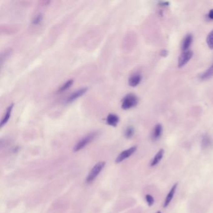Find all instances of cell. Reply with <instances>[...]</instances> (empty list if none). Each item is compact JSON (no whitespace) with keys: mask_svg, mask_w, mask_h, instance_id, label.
Instances as JSON below:
<instances>
[{"mask_svg":"<svg viewBox=\"0 0 213 213\" xmlns=\"http://www.w3.org/2000/svg\"><path fill=\"white\" fill-rule=\"evenodd\" d=\"M177 187H178L177 183L175 184L173 186H172L171 190L169 192V193L168 194V195L166 197V199H165V201L164 202V207L165 208H167L169 205L172 199H173L174 196L175 195L176 191V189H177Z\"/></svg>","mask_w":213,"mask_h":213,"instance_id":"8fae6325","label":"cell"},{"mask_svg":"<svg viewBox=\"0 0 213 213\" xmlns=\"http://www.w3.org/2000/svg\"><path fill=\"white\" fill-rule=\"evenodd\" d=\"M192 40H193V37H192V35L188 34L187 35H186L184 39H182L181 44V49L183 51V52H186V51L189 50L192 44Z\"/></svg>","mask_w":213,"mask_h":213,"instance_id":"ba28073f","label":"cell"},{"mask_svg":"<svg viewBox=\"0 0 213 213\" xmlns=\"http://www.w3.org/2000/svg\"><path fill=\"white\" fill-rule=\"evenodd\" d=\"M13 107H14V104L12 103V104L10 105L8 107V108L6 109V113L4 115V116H3V117L2 119L1 123H0V126H1V128H2L3 126H5L8 122V121H9L10 117H11Z\"/></svg>","mask_w":213,"mask_h":213,"instance_id":"7c38bea8","label":"cell"},{"mask_svg":"<svg viewBox=\"0 0 213 213\" xmlns=\"http://www.w3.org/2000/svg\"><path fill=\"white\" fill-rule=\"evenodd\" d=\"M43 14L39 13L35 15V16L33 18L32 20V23L33 25H38L42 22L43 20Z\"/></svg>","mask_w":213,"mask_h":213,"instance_id":"ac0fdd59","label":"cell"},{"mask_svg":"<svg viewBox=\"0 0 213 213\" xmlns=\"http://www.w3.org/2000/svg\"><path fill=\"white\" fill-rule=\"evenodd\" d=\"M145 198H146V201L149 206H152L153 205L154 202H155V199L153 196L150 195H146Z\"/></svg>","mask_w":213,"mask_h":213,"instance_id":"44dd1931","label":"cell"},{"mask_svg":"<svg viewBox=\"0 0 213 213\" xmlns=\"http://www.w3.org/2000/svg\"><path fill=\"white\" fill-rule=\"evenodd\" d=\"M206 43L209 48L213 49V29L208 34L206 38Z\"/></svg>","mask_w":213,"mask_h":213,"instance_id":"d6986e66","label":"cell"},{"mask_svg":"<svg viewBox=\"0 0 213 213\" xmlns=\"http://www.w3.org/2000/svg\"><path fill=\"white\" fill-rule=\"evenodd\" d=\"M160 55H161L162 56L166 57V56H167L168 55V51H167L166 49H163V50H161Z\"/></svg>","mask_w":213,"mask_h":213,"instance_id":"7402d4cb","label":"cell"},{"mask_svg":"<svg viewBox=\"0 0 213 213\" xmlns=\"http://www.w3.org/2000/svg\"><path fill=\"white\" fill-rule=\"evenodd\" d=\"M98 135V132L95 131V132H92V133H90L88 135L84 136L83 138H82L75 146L73 149L74 152H78L81 149H83L88 144L91 143V142H92L97 137Z\"/></svg>","mask_w":213,"mask_h":213,"instance_id":"6da1fadb","label":"cell"},{"mask_svg":"<svg viewBox=\"0 0 213 213\" xmlns=\"http://www.w3.org/2000/svg\"><path fill=\"white\" fill-rule=\"evenodd\" d=\"M106 163L105 161H101L98 163L89 172L87 178H86V182L87 183H91L92 182L96 177L99 175V174L101 172L105 167Z\"/></svg>","mask_w":213,"mask_h":213,"instance_id":"3957f363","label":"cell"},{"mask_svg":"<svg viewBox=\"0 0 213 213\" xmlns=\"http://www.w3.org/2000/svg\"><path fill=\"white\" fill-rule=\"evenodd\" d=\"M159 5L160 6H163V7H166V6H168L169 5V3L168 2H160L159 3Z\"/></svg>","mask_w":213,"mask_h":213,"instance_id":"603a6c76","label":"cell"},{"mask_svg":"<svg viewBox=\"0 0 213 213\" xmlns=\"http://www.w3.org/2000/svg\"><path fill=\"white\" fill-rule=\"evenodd\" d=\"M73 83H74V80L73 79H70L68 80L66 82L63 83L62 86H61L58 88L56 93H62L65 92V91L68 89L70 87H72V86L73 85Z\"/></svg>","mask_w":213,"mask_h":213,"instance_id":"9a60e30c","label":"cell"},{"mask_svg":"<svg viewBox=\"0 0 213 213\" xmlns=\"http://www.w3.org/2000/svg\"><path fill=\"white\" fill-rule=\"evenodd\" d=\"M119 121V118L118 116L113 113L109 114L106 118V123L108 125L111 126L116 127L118 124Z\"/></svg>","mask_w":213,"mask_h":213,"instance_id":"4fadbf2b","label":"cell"},{"mask_svg":"<svg viewBox=\"0 0 213 213\" xmlns=\"http://www.w3.org/2000/svg\"><path fill=\"white\" fill-rule=\"evenodd\" d=\"M213 76V65L208 69L205 73L200 75L199 78L201 80H208Z\"/></svg>","mask_w":213,"mask_h":213,"instance_id":"2e32d148","label":"cell"},{"mask_svg":"<svg viewBox=\"0 0 213 213\" xmlns=\"http://www.w3.org/2000/svg\"><path fill=\"white\" fill-rule=\"evenodd\" d=\"M201 147L203 149H207L211 148L212 145V141L210 136L208 134H205L202 136L201 140Z\"/></svg>","mask_w":213,"mask_h":213,"instance_id":"9c48e42d","label":"cell"},{"mask_svg":"<svg viewBox=\"0 0 213 213\" xmlns=\"http://www.w3.org/2000/svg\"><path fill=\"white\" fill-rule=\"evenodd\" d=\"M142 76L139 73H135L132 75L128 79V84L131 87L137 86L141 82Z\"/></svg>","mask_w":213,"mask_h":213,"instance_id":"52a82bcc","label":"cell"},{"mask_svg":"<svg viewBox=\"0 0 213 213\" xmlns=\"http://www.w3.org/2000/svg\"><path fill=\"white\" fill-rule=\"evenodd\" d=\"M156 213H161V212H160V211H158V212H156Z\"/></svg>","mask_w":213,"mask_h":213,"instance_id":"d4e9b609","label":"cell"},{"mask_svg":"<svg viewBox=\"0 0 213 213\" xmlns=\"http://www.w3.org/2000/svg\"><path fill=\"white\" fill-rule=\"evenodd\" d=\"M88 89V88L87 87H85V88H80V89L76 90L66 99V103L69 104V103H72L74 102V101H76L77 99H78L80 97H82L83 95H85L87 92Z\"/></svg>","mask_w":213,"mask_h":213,"instance_id":"5b68a950","label":"cell"},{"mask_svg":"<svg viewBox=\"0 0 213 213\" xmlns=\"http://www.w3.org/2000/svg\"><path fill=\"white\" fill-rule=\"evenodd\" d=\"M11 54H12V49H6L3 53H2V56H1V62H2V64H3V61L6 60L9 57V56L11 55Z\"/></svg>","mask_w":213,"mask_h":213,"instance_id":"ffe728a7","label":"cell"},{"mask_svg":"<svg viewBox=\"0 0 213 213\" xmlns=\"http://www.w3.org/2000/svg\"><path fill=\"white\" fill-rule=\"evenodd\" d=\"M164 153H165V151L163 149H161L158 153L156 154V155L155 156L153 159L152 160V161L151 162V166H156L158 164H159V162L161 161V159H163V156H164Z\"/></svg>","mask_w":213,"mask_h":213,"instance_id":"5bb4252c","label":"cell"},{"mask_svg":"<svg viewBox=\"0 0 213 213\" xmlns=\"http://www.w3.org/2000/svg\"><path fill=\"white\" fill-rule=\"evenodd\" d=\"M135 132V128L133 126H128L125 131V136L127 139L131 138L134 136Z\"/></svg>","mask_w":213,"mask_h":213,"instance_id":"e0dca14e","label":"cell"},{"mask_svg":"<svg viewBox=\"0 0 213 213\" xmlns=\"http://www.w3.org/2000/svg\"><path fill=\"white\" fill-rule=\"evenodd\" d=\"M136 149H137L136 146H133V147H131L130 148H129L128 149H126V150L122 151L117 157V158L116 159V163H121V162H122L124 160H125L126 159L128 158L132 155H133L135 153Z\"/></svg>","mask_w":213,"mask_h":213,"instance_id":"277c9868","label":"cell"},{"mask_svg":"<svg viewBox=\"0 0 213 213\" xmlns=\"http://www.w3.org/2000/svg\"><path fill=\"white\" fill-rule=\"evenodd\" d=\"M192 55H193V53L189 50L182 52L180 56L179 57L178 67L182 68L184 66H185L189 62V60L191 59Z\"/></svg>","mask_w":213,"mask_h":213,"instance_id":"8992f818","label":"cell"},{"mask_svg":"<svg viewBox=\"0 0 213 213\" xmlns=\"http://www.w3.org/2000/svg\"><path fill=\"white\" fill-rule=\"evenodd\" d=\"M138 103V98L133 93L126 95L121 101V108L127 110L135 107Z\"/></svg>","mask_w":213,"mask_h":213,"instance_id":"7a4b0ae2","label":"cell"},{"mask_svg":"<svg viewBox=\"0 0 213 213\" xmlns=\"http://www.w3.org/2000/svg\"><path fill=\"white\" fill-rule=\"evenodd\" d=\"M162 133H163V126H162L161 124H157L155 126L153 132H152V135H151L152 140L154 141L158 140L161 137Z\"/></svg>","mask_w":213,"mask_h":213,"instance_id":"30bf717a","label":"cell"},{"mask_svg":"<svg viewBox=\"0 0 213 213\" xmlns=\"http://www.w3.org/2000/svg\"><path fill=\"white\" fill-rule=\"evenodd\" d=\"M208 16L210 20H213V9L210 10L208 15Z\"/></svg>","mask_w":213,"mask_h":213,"instance_id":"cb8c5ba5","label":"cell"}]
</instances>
